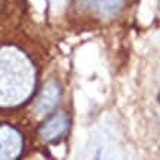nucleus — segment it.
Returning a JSON list of instances; mask_svg holds the SVG:
<instances>
[{
  "label": "nucleus",
  "instance_id": "423d86ee",
  "mask_svg": "<svg viewBox=\"0 0 160 160\" xmlns=\"http://www.w3.org/2000/svg\"><path fill=\"white\" fill-rule=\"evenodd\" d=\"M159 103H160V94H159Z\"/></svg>",
  "mask_w": 160,
  "mask_h": 160
},
{
  "label": "nucleus",
  "instance_id": "f03ea898",
  "mask_svg": "<svg viewBox=\"0 0 160 160\" xmlns=\"http://www.w3.org/2000/svg\"><path fill=\"white\" fill-rule=\"evenodd\" d=\"M24 135L10 123H0V160H13L24 151Z\"/></svg>",
  "mask_w": 160,
  "mask_h": 160
},
{
  "label": "nucleus",
  "instance_id": "7ed1b4c3",
  "mask_svg": "<svg viewBox=\"0 0 160 160\" xmlns=\"http://www.w3.org/2000/svg\"><path fill=\"white\" fill-rule=\"evenodd\" d=\"M79 10L100 19L115 18L125 6V0H77Z\"/></svg>",
  "mask_w": 160,
  "mask_h": 160
},
{
  "label": "nucleus",
  "instance_id": "39448f33",
  "mask_svg": "<svg viewBox=\"0 0 160 160\" xmlns=\"http://www.w3.org/2000/svg\"><path fill=\"white\" fill-rule=\"evenodd\" d=\"M62 97V87L58 81H49L44 85V88L40 92L37 103H35V112L37 113H49L58 106Z\"/></svg>",
  "mask_w": 160,
  "mask_h": 160
},
{
  "label": "nucleus",
  "instance_id": "20e7f679",
  "mask_svg": "<svg viewBox=\"0 0 160 160\" xmlns=\"http://www.w3.org/2000/svg\"><path fill=\"white\" fill-rule=\"evenodd\" d=\"M69 125H71V119L68 113L58 112L44 121V123L38 129V135L44 142H54L65 137V134L69 131Z\"/></svg>",
  "mask_w": 160,
  "mask_h": 160
},
{
  "label": "nucleus",
  "instance_id": "f257e3e1",
  "mask_svg": "<svg viewBox=\"0 0 160 160\" xmlns=\"http://www.w3.org/2000/svg\"><path fill=\"white\" fill-rule=\"evenodd\" d=\"M38 69L19 46L0 47V107L16 109L29 102L37 90Z\"/></svg>",
  "mask_w": 160,
  "mask_h": 160
}]
</instances>
